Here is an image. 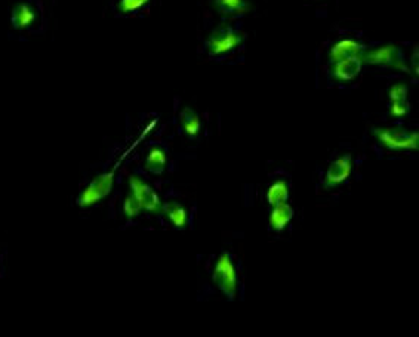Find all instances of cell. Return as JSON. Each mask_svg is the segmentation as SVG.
Segmentation results:
<instances>
[{"mask_svg":"<svg viewBox=\"0 0 419 337\" xmlns=\"http://www.w3.org/2000/svg\"><path fill=\"white\" fill-rule=\"evenodd\" d=\"M267 202L270 206H276L287 202L289 198V186L285 181H276L267 190Z\"/></svg>","mask_w":419,"mask_h":337,"instance_id":"2e32d148","label":"cell"},{"mask_svg":"<svg viewBox=\"0 0 419 337\" xmlns=\"http://www.w3.org/2000/svg\"><path fill=\"white\" fill-rule=\"evenodd\" d=\"M294 209L291 204L280 203L273 206V210L270 213V228L274 231H282L286 228V225L292 221L294 217Z\"/></svg>","mask_w":419,"mask_h":337,"instance_id":"7c38bea8","label":"cell"},{"mask_svg":"<svg viewBox=\"0 0 419 337\" xmlns=\"http://www.w3.org/2000/svg\"><path fill=\"white\" fill-rule=\"evenodd\" d=\"M362 63L372 64V65H382L391 67L396 70L409 73V67L405 61V55L400 51V47L396 45H384L374 49H365L362 54Z\"/></svg>","mask_w":419,"mask_h":337,"instance_id":"3957f363","label":"cell"},{"mask_svg":"<svg viewBox=\"0 0 419 337\" xmlns=\"http://www.w3.org/2000/svg\"><path fill=\"white\" fill-rule=\"evenodd\" d=\"M163 213L167 216V219L171 221V224L178 228V230H183L188 224V212L184 206L178 204L175 202H167L166 204L162 206Z\"/></svg>","mask_w":419,"mask_h":337,"instance_id":"4fadbf2b","label":"cell"},{"mask_svg":"<svg viewBox=\"0 0 419 337\" xmlns=\"http://www.w3.org/2000/svg\"><path fill=\"white\" fill-rule=\"evenodd\" d=\"M390 111L394 117H405L409 113L407 99H397V101H391Z\"/></svg>","mask_w":419,"mask_h":337,"instance_id":"ffe728a7","label":"cell"},{"mask_svg":"<svg viewBox=\"0 0 419 337\" xmlns=\"http://www.w3.org/2000/svg\"><path fill=\"white\" fill-rule=\"evenodd\" d=\"M166 163H167L166 153L162 150V148L154 146L150 150L145 158V168L153 175H162L166 168Z\"/></svg>","mask_w":419,"mask_h":337,"instance_id":"9a60e30c","label":"cell"},{"mask_svg":"<svg viewBox=\"0 0 419 337\" xmlns=\"http://www.w3.org/2000/svg\"><path fill=\"white\" fill-rule=\"evenodd\" d=\"M374 135L388 150H418L419 133L403 127H376Z\"/></svg>","mask_w":419,"mask_h":337,"instance_id":"7a4b0ae2","label":"cell"},{"mask_svg":"<svg viewBox=\"0 0 419 337\" xmlns=\"http://www.w3.org/2000/svg\"><path fill=\"white\" fill-rule=\"evenodd\" d=\"M36 9L28 5V3H18L14 6L12 9V15H11V21L12 25L18 30L23 28H28L36 21Z\"/></svg>","mask_w":419,"mask_h":337,"instance_id":"8fae6325","label":"cell"},{"mask_svg":"<svg viewBox=\"0 0 419 337\" xmlns=\"http://www.w3.org/2000/svg\"><path fill=\"white\" fill-rule=\"evenodd\" d=\"M218 14L224 18L245 17L251 11L247 0H214Z\"/></svg>","mask_w":419,"mask_h":337,"instance_id":"30bf717a","label":"cell"},{"mask_svg":"<svg viewBox=\"0 0 419 337\" xmlns=\"http://www.w3.org/2000/svg\"><path fill=\"white\" fill-rule=\"evenodd\" d=\"M150 0H121V5H119V9L123 14H132L139 11V9L144 8Z\"/></svg>","mask_w":419,"mask_h":337,"instance_id":"ac0fdd59","label":"cell"},{"mask_svg":"<svg viewBox=\"0 0 419 337\" xmlns=\"http://www.w3.org/2000/svg\"><path fill=\"white\" fill-rule=\"evenodd\" d=\"M365 51V47L353 41V39H344V41H339L338 43H335L331 49V52H329V58H331L332 63L341 61V59L345 58H353V56H360Z\"/></svg>","mask_w":419,"mask_h":337,"instance_id":"9c48e42d","label":"cell"},{"mask_svg":"<svg viewBox=\"0 0 419 337\" xmlns=\"http://www.w3.org/2000/svg\"><path fill=\"white\" fill-rule=\"evenodd\" d=\"M141 210H143L141 206H139L138 200L132 195V193L127 194L123 202V213L127 219H134V217L141 213Z\"/></svg>","mask_w":419,"mask_h":337,"instance_id":"e0dca14e","label":"cell"},{"mask_svg":"<svg viewBox=\"0 0 419 337\" xmlns=\"http://www.w3.org/2000/svg\"><path fill=\"white\" fill-rule=\"evenodd\" d=\"M353 157L351 155H343L338 157L335 162L331 163L329 166L327 172L325 175L323 184L326 188H334L339 184L345 182L348 177H350L351 172H353Z\"/></svg>","mask_w":419,"mask_h":337,"instance_id":"52a82bcc","label":"cell"},{"mask_svg":"<svg viewBox=\"0 0 419 337\" xmlns=\"http://www.w3.org/2000/svg\"><path fill=\"white\" fill-rule=\"evenodd\" d=\"M129 186H131V193L138 200L143 210L150 213H161V198H159L157 193L145 181L138 176H131L129 177Z\"/></svg>","mask_w":419,"mask_h":337,"instance_id":"8992f818","label":"cell"},{"mask_svg":"<svg viewBox=\"0 0 419 337\" xmlns=\"http://www.w3.org/2000/svg\"><path fill=\"white\" fill-rule=\"evenodd\" d=\"M212 280L218 289L221 290V293L227 296V299H234L237 290V272L232 256L228 253H223L218 257L214 268Z\"/></svg>","mask_w":419,"mask_h":337,"instance_id":"277c9868","label":"cell"},{"mask_svg":"<svg viewBox=\"0 0 419 337\" xmlns=\"http://www.w3.org/2000/svg\"><path fill=\"white\" fill-rule=\"evenodd\" d=\"M179 122L183 124L184 132L187 133V136L194 138L201 132V117L193 110V108L190 107H184L181 111H179Z\"/></svg>","mask_w":419,"mask_h":337,"instance_id":"5bb4252c","label":"cell"},{"mask_svg":"<svg viewBox=\"0 0 419 337\" xmlns=\"http://www.w3.org/2000/svg\"><path fill=\"white\" fill-rule=\"evenodd\" d=\"M117 166H114L112 171L98 175L95 180L85 188V191L79 195L77 204L83 207V209H86V207H91L101 200H104V198L113 190Z\"/></svg>","mask_w":419,"mask_h":337,"instance_id":"5b68a950","label":"cell"},{"mask_svg":"<svg viewBox=\"0 0 419 337\" xmlns=\"http://www.w3.org/2000/svg\"><path fill=\"white\" fill-rule=\"evenodd\" d=\"M407 92L409 89L405 83H396L391 86L388 96H390V101H397V99H407Z\"/></svg>","mask_w":419,"mask_h":337,"instance_id":"d6986e66","label":"cell"},{"mask_svg":"<svg viewBox=\"0 0 419 337\" xmlns=\"http://www.w3.org/2000/svg\"><path fill=\"white\" fill-rule=\"evenodd\" d=\"M332 74L339 82H350L360 74L362 72V58L360 56H353V58H345L341 61L332 63Z\"/></svg>","mask_w":419,"mask_h":337,"instance_id":"ba28073f","label":"cell"},{"mask_svg":"<svg viewBox=\"0 0 419 337\" xmlns=\"http://www.w3.org/2000/svg\"><path fill=\"white\" fill-rule=\"evenodd\" d=\"M243 33L238 32L232 24H219L206 41L207 52L212 56H219L234 51L243 43Z\"/></svg>","mask_w":419,"mask_h":337,"instance_id":"6da1fadb","label":"cell"}]
</instances>
